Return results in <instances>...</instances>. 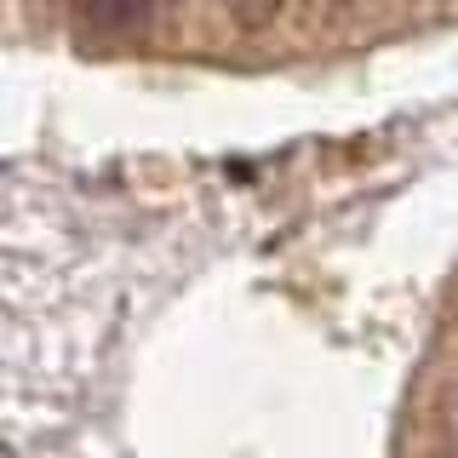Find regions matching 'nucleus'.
<instances>
[{"mask_svg":"<svg viewBox=\"0 0 458 458\" xmlns=\"http://www.w3.org/2000/svg\"><path fill=\"white\" fill-rule=\"evenodd\" d=\"M224 6H229V18H235L241 29H269L281 18L286 0H224Z\"/></svg>","mask_w":458,"mask_h":458,"instance_id":"obj_1","label":"nucleus"},{"mask_svg":"<svg viewBox=\"0 0 458 458\" xmlns=\"http://www.w3.org/2000/svg\"><path fill=\"white\" fill-rule=\"evenodd\" d=\"M86 6L98 12V23H121V29H132V23H143L149 0H86Z\"/></svg>","mask_w":458,"mask_h":458,"instance_id":"obj_2","label":"nucleus"},{"mask_svg":"<svg viewBox=\"0 0 458 458\" xmlns=\"http://www.w3.org/2000/svg\"><path fill=\"white\" fill-rule=\"evenodd\" d=\"M436 436H441V453L458 458V384L441 395V407H436Z\"/></svg>","mask_w":458,"mask_h":458,"instance_id":"obj_3","label":"nucleus"}]
</instances>
